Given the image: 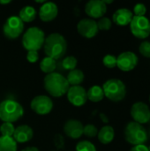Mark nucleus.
<instances>
[{
  "label": "nucleus",
  "instance_id": "38",
  "mask_svg": "<svg viewBox=\"0 0 150 151\" xmlns=\"http://www.w3.org/2000/svg\"><path fill=\"white\" fill-rule=\"evenodd\" d=\"M103 3L107 5L108 4H111V3H113V1L112 0H103Z\"/></svg>",
  "mask_w": 150,
  "mask_h": 151
},
{
  "label": "nucleus",
  "instance_id": "24",
  "mask_svg": "<svg viewBox=\"0 0 150 151\" xmlns=\"http://www.w3.org/2000/svg\"><path fill=\"white\" fill-rule=\"evenodd\" d=\"M0 151H17V142L12 137L0 136Z\"/></svg>",
  "mask_w": 150,
  "mask_h": 151
},
{
  "label": "nucleus",
  "instance_id": "26",
  "mask_svg": "<svg viewBox=\"0 0 150 151\" xmlns=\"http://www.w3.org/2000/svg\"><path fill=\"white\" fill-rule=\"evenodd\" d=\"M15 131V127L12 123H6L3 122V124L0 126V134L1 136H6V137H12Z\"/></svg>",
  "mask_w": 150,
  "mask_h": 151
},
{
  "label": "nucleus",
  "instance_id": "4",
  "mask_svg": "<svg viewBox=\"0 0 150 151\" xmlns=\"http://www.w3.org/2000/svg\"><path fill=\"white\" fill-rule=\"evenodd\" d=\"M44 41L45 34L38 27H29L22 36V45L27 51H38L43 47Z\"/></svg>",
  "mask_w": 150,
  "mask_h": 151
},
{
  "label": "nucleus",
  "instance_id": "7",
  "mask_svg": "<svg viewBox=\"0 0 150 151\" xmlns=\"http://www.w3.org/2000/svg\"><path fill=\"white\" fill-rule=\"evenodd\" d=\"M130 29L135 37L139 39H145L150 35L149 19L145 16H133L130 22Z\"/></svg>",
  "mask_w": 150,
  "mask_h": 151
},
{
  "label": "nucleus",
  "instance_id": "40",
  "mask_svg": "<svg viewBox=\"0 0 150 151\" xmlns=\"http://www.w3.org/2000/svg\"><path fill=\"white\" fill-rule=\"evenodd\" d=\"M149 136H150V130H149Z\"/></svg>",
  "mask_w": 150,
  "mask_h": 151
},
{
  "label": "nucleus",
  "instance_id": "15",
  "mask_svg": "<svg viewBox=\"0 0 150 151\" xmlns=\"http://www.w3.org/2000/svg\"><path fill=\"white\" fill-rule=\"evenodd\" d=\"M83 124L78 119H69L64 125V133L71 139H79L83 135Z\"/></svg>",
  "mask_w": 150,
  "mask_h": 151
},
{
  "label": "nucleus",
  "instance_id": "10",
  "mask_svg": "<svg viewBox=\"0 0 150 151\" xmlns=\"http://www.w3.org/2000/svg\"><path fill=\"white\" fill-rule=\"evenodd\" d=\"M66 96H67V99H68L69 103L75 107H81L88 101L87 91L80 85V86H70V88L66 93Z\"/></svg>",
  "mask_w": 150,
  "mask_h": 151
},
{
  "label": "nucleus",
  "instance_id": "41",
  "mask_svg": "<svg viewBox=\"0 0 150 151\" xmlns=\"http://www.w3.org/2000/svg\"><path fill=\"white\" fill-rule=\"evenodd\" d=\"M149 101H150V96H149Z\"/></svg>",
  "mask_w": 150,
  "mask_h": 151
},
{
  "label": "nucleus",
  "instance_id": "27",
  "mask_svg": "<svg viewBox=\"0 0 150 151\" xmlns=\"http://www.w3.org/2000/svg\"><path fill=\"white\" fill-rule=\"evenodd\" d=\"M75 149L76 151H96L95 146L89 141L79 142Z\"/></svg>",
  "mask_w": 150,
  "mask_h": 151
},
{
  "label": "nucleus",
  "instance_id": "23",
  "mask_svg": "<svg viewBox=\"0 0 150 151\" xmlns=\"http://www.w3.org/2000/svg\"><path fill=\"white\" fill-rule=\"evenodd\" d=\"M56 68H57V61L55 59L51 58L46 57L40 63L41 71L42 73H46V74L55 73Z\"/></svg>",
  "mask_w": 150,
  "mask_h": 151
},
{
  "label": "nucleus",
  "instance_id": "9",
  "mask_svg": "<svg viewBox=\"0 0 150 151\" xmlns=\"http://www.w3.org/2000/svg\"><path fill=\"white\" fill-rule=\"evenodd\" d=\"M30 107L32 111L37 115H48L53 109V101L48 96H36L32 99Z\"/></svg>",
  "mask_w": 150,
  "mask_h": 151
},
{
  "label": "nucleus",
  "instance_id": "21",
  "mask_svg": "<svg viewBox=\"0 0 150 151\" xmlns=\"http://www.w3.org/2000/svg\"><path fill=\"white\" fill-rule=\"evenodd\" d=\"M65 78L70 86H80L83 82L85 75L80 69H74L70 71Z\"/></svg>",
  "mask_w": 150,
  "mask_h": 151
},
{
  "label": "nucleus",
  "instance_id": "5",
  "mask_svg": "<svg viewBox=\"0 0 150 151\" xmlns=\"http://www.w3.org/2000/svg\"><path fill=\"white\" fill-rule=\"evenodd\" d=\"M104 96L112 102H120L126 96L125 83L118 79H110L103 85Z\"/></svg>",
  "mask_w": 150,
  "mask_h": 151
},
{
  "label": "nucleus",
  "instance_id": "30",
  "mask_svg": "<svg viewBox=\"0 0 150 151\" xmlns=\"http://www.w3.org/2000/svg\"><path fill=\"white\" fill-rule=\"evenodd\" d=\"M103 63L104 66H106L107 68H114L117 66V57L114 55L108 54L104 56L103 59Z\"/></svg>",
  "mask_w": 150,
  "mask_h": 151
},
{
  "label": "nucleus",
  "instance_id": "32",
  "mask_svg": "<svg viewBox=\"0 0 150 151\" xmlns=\"http://www.w3.org/2000/svg\"><path fill=\"white\" fill-rule=\"evenodd\" d=\"M147 12V8L146 5L143 4H135L134 8H133V12H134V16H139V17H142L146 14Z\"/></svg>",
  "mask_w": 150,
  "mask_h": 151
},
{
  "label": "nucleus",
  "instance_id": "17",
  "mask_svg": "<svg viewBox=\"0 0 150 151\" xmlns=\"http://www.w3.org/2000/svg\"><path fill=\"white\" fill-rule=\"evenodd\" d=\"M34 135L33 129L27 125H21L15 128L12 138L17 143H26L29 142Z\"/></svg>",
  "mask_w": 150,
  "mask_h": 151
},
{
  "label": "nucleus",
  "instance_id": "35",
  "mask_svg": "<svg viewBox=\"0 0 150 151\" xmlns=\"http://www.w3.org/2000/svg\"><path fill=\"white\" fill-rule=\"evenodd\" d=\"M21 151H39V150L36 147H27V148H25L24 150H22Z\"/></svg>",
  "mask_w": 150,
  "mask_h": 151
},
{
  "label": "nucleus",
  "instance_id": "14",
  "mask_svg": "<svg viewBox=\"0 0 150 151\" xmlns=\"http://www.w3.org/2000/svg\"><path fill=\"white\" fill-rule=\"evenodd\" d=\"M85 12L92 19H101L107 12V5L103 0H90L85 5Z\"/></svg>",
  "mask_w": 150,
  "mask_h": 151
},
{
  "label": "nucleus",
  "instance_id": "34",
  "mask_svg": "<svg viewBox=\"0 0 150 151\" xmlns=\"http://www.w3.org/2000/svg\"><path fill=\"white\" fill-rule=\"evenodd\" d=\"M130 151H149V148L147 146H145L144 144H142V145H136L133 148H132Z\"/></svg>",
  "mask_w": 150,
  "mask_h": 151
},
{
  "label": "nucleus",
  "instance_id": "31",
  "mask_svg": "<svg viewBox=\"0 0 150 151\" xmlns=\"http://www.w3.org/2000/svg\"><path fill=\"white\" fill-rule=\"evenodd\" d=\"M139 50L142 56L145 58H150V42H142L139 47Z\"/></svg>",
  "mask_w": 150,
  "mask_h": 151
},
{
  "label": "nucleus",
  "instance_id": "1",
  "mask_svg": "<svg viewBox=\"0 0 150 151\" xmlns=\"http://www.w3.org/2000/svg\"><path fill=\"white\" fill-rule=\"evenodd\" d=\"M43 49L47 57L57 61L65 55L67 50V42L61 34L52 33L45 37Z\"/></svg>",
  "mask_w": 150,
  "mask_h": 151
},
{
  "label": "nucleus",
  "instance_id": "18",
  "mask_svg": "<svg viewBox=\"0 0 150 151\" xmlns=\"http://www.w3.org/2000/svg\"><path fill=\"white\" fill-rule=\"evenodd\" d=\"M133 17V14L129 9L121 8L114 12L112 16V21H114V23L118 26H126L130 24Z\"/></svg>",
  "mask_w": 150,
  "mask_h": 151
},
{
  "label": "nucleus",
  "instance_id": "22",
  "mask_svg": "<svg viewBox=\"0 0 150 151\" xmlns=\"http://www.w3.org/2000/svg\"><path fill=\"white\" fill-rule=\"evenodd\" d=\"M87 97H88V100H89L93 103L101 102L104 97V93H103V88L100 86H97V85L91 87L87 91Z\"/></svg>",
  "mask_w": 150,
  "mask_h": 151
},
{
  "label": "nucleus",
  "instance_id": "19",
  "mask_svg": "<svg viewBox=\"0 0 150 151\" xmlns=\"http://www.w3.org/2000/svg\"><path fill=\"white\" fill-rule=\"evenodd\" d=\"M36 14H37V12L34 6L26 5L19 10L18 17L22 20L23 23H30L35 19Z\"/></svg>",
  "mask_w": 150,
  "mask_h": 151
},
{
  "label": "nucleus",
  "instance_id": "13",
  "mask_svg": "<svg viewBox=\"0 0 150 151\" xmlns=\"http://www.w3.org/2000/svg\"><path fill=\"white\" fill-rule=\"evenodd\" d=\"M77 31L82 37L90 39L95 37L99 30L95 20L92 19H82L77 24Z\"/></svg>",
  "mask_w": 150,
  "mask_h": 151
},
{
  "label": "nucleus",
  "instance_id": "16",
  "mask_svg": "<svg viewBox=\"0 0 150 151\" xmlns=\"http://www.w3.org/2000/svg\"><path fill=\"white\" fill-rule=\"evenodd\" d=\"M58 14V7L53 2L46 1L39 10V17L43 22H50L54 20Z\"/></svg>",
  "mask_w": 150,
  "mask_h": 151
},
{
  "label": "nucleus",
  "instance_id": "2",
  "mask_svg": "<svg viewBox=\"0 0 150 151\" xmlns=\"http://www.w3.org/2000/svg\"><path fill=\"white\" fill-rule=\"evenodd\" d=\"M45 90L53 97H61L65 95L70 88L66 78L58 73L47 74L43 79Z\"/></svg>",
  "mask_w": 150,
  "mask_h": 151
},
{
  "label": "nucleus",
  "instance_id": "39",
  "mask_svg": "<svg viewBox=\"0 0 150 151\" xmlns=\"http://www.w3.org/2000/svg\"><path fill=\"white\" fill-rule=\"evenodd\" d=\"M149 151H150V146H149Z\"/></svg>",
  "mask_w": 150,
  "mask_h": 151
},
{
  "label": "nucleus",
  "instance_id": "11",
  "mask_svg": "<svg viewBox=\"0 0 150 151\" xmlns=\"http://www.w3.org/2000/svg\"><path fill=\"white\" fill-rule=\"evenodd\" d=\"M131 116L134 122L141 125L146 124L150 120V109L142 102L135 103L131 108Z\"/></svg>",
  "mask_w": 150,
  "mask_h": 151
},
{
  "label": "nucleus",
  "instance_id": "28",
  "mask_svg": "<svg viewBox=\"0 0 150 151\" xmlns=\"http://www.w3.org/2000/svg\"><path fill=\"white\" fill-rule=\"evenodd\" d=\"M98 134V129L95 125L92 124H88L84 126L83 127V134L86 135L88 138H94L97 136Z\"/></svg>",
  "mask_w": 150,
  "mask_h": 151
},
{
  "label": "nucleus",
  "instance_id": "8",
  "mask_svg": "<svg viewBox=\"0 0 150 151\" xmlns=\"http://www.w3.org/2000/svg\"><path fill=\"white\" fill-rule=\"evenodd\" d=\"M24 31V23L18 16L9 17L4 24L3 33L8 39H16Z\"/></svg>",
  "mask_w": 150,
  "mask_h": 151
},
{
  "label": "nucleus",
  "instance_id": "25",
  "mask_svg": "<svg viewBox=\"0 0 150 151\" xmlns=\"http://www.w3.org/2000/svg\"><path fill=\"white\" fill-rule=\"evenodd\" d=\"M77 64H78V60L75 57L73 56H68L66 58H65L62 61V66L65 70H67V71H72V70H74L76 69V66H77Z\"/></svg>",
  "mask_w": 150,
  "mask_h": 151
},
{
  "label": "nucleus",
  "instance_id": "29",
  "mask_svg": "<svg viewBox=\"0 0 150 151\" xmlns=\"http://www.w3.org/2000/svg\"><path fill=\"white\" fill-rule=\"evenodd\" d=\"M96 24H97L98 30L107 31V30H110L111 29V25H112V22H111V20L109 18L103 17V18L99 19L98 21H96Z\"/></svg>",
  "mask_w": 150,
  "mask_h": 151
},
{
  "label": "nucleus",
  "instance_id": "3",
  "mask_svg": "<svg viewBox=\"0 0 150 151\" xmlns=\"http://www.w3.org/2000/svg\"><path fill=\"white\" fill-rule=\"evenodd\" d=\"M24 115V108L17 101L5 99L0 103V119L6 123H14Z\"/></svg>",
  "mask_w": 150,
  "mask_h": 151
},
{
  "label": "nucleus",
  "instance_id": "12",
  "mask_svg": "<svg viewBox=\"0 0 150 151\" xmlns=\"http://www.w3.org/2000/svg\"><path fill=\"white\" fill-rule=\"evenodd\" d=\"M138 64V57L132 51H125L117 58V66L123 72L133 70Z\"/></svg>",
  "mask_w": 150,
  "mask_h": 151
},
{
  "label": "nucleus",
  "instance_id": "20",
  "mask_svg": "<svg viewBox=\"0 0 150 151\" xmlns=\"http://www.w3.org/2000/svg\"><path fill=\"white\" fill-rule=\"evenodd\" d=\"M98 140L103 144H109L111 143L114 137H115V131L112 127L111 126H105L98 131L97 134Z\"/></svg>",
  "mask_w": 150,
  "mask_h": 151
},
{
  "label": "nucleus",
  "instance_id": "37",
  "mask_svg": "<svg viewBox=\"0 0 150 151\" xmlns=\"http://www.w3.org/2000/svg\"><path fill=\"white\" fill-rule=\"evenodd\" d=\"M10 3H11V0H0V4H9Z\"/></svg>",
  "mask_w": 150,
  "mask_h": 151
},
{
  "label": "nucleus",
  "instance_id": "6",
  "mask_svg": "<svg viewBox=\"0 0 150 151\" xmlns=\"http://www.w3.org/2000/svg\"><path fill=\"white\" fill-rule=\"evenodd\" d=\"M125 138L126 141L133 144L136 145H142L148 140V133L145 127L134 121L129 122L125 129Z\"/></svg>",
  "mask_w": 150,
  "mask_h": 151
},
{
  "label": "nucleus",
  "instance_id": "33",
  "mask_svg": "<svg viewBox=\"0 0 150 151\" xmlns=\"http://www.w3.org/2000/svg\"><path fill=\"white\" fill-rule=\"evenodd\" d=\"M39 59V53L38 51H35V50H30V51H27V60L29 62V63H36Z\"/></svg>",
  "mask_w": 150,
  "mask_h": 151
},
{
  "label": "nucleus",
  "instance_id": "36",
  "mask_svg": "<svg viewBox=\"0 0 150 151\" xmlns=\"http://www.w3.org/2000/svg\"><path fill=\"white\" fill-rule=\"evenodd\" d=\"M100 118L102 119V120H103L104 123H108V122H109V119H108V118H107V116H106L105 114L101 113V114H100Z\"/></svg>",
  "mask_w": 150,
  "mask_h": 151
}]
</instances>
